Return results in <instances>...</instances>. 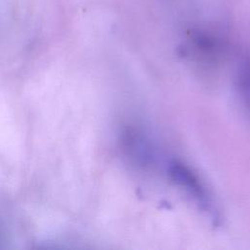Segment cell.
<instances>
[{
    "mask_svg": "<svg viewBox=\"0 0 250 250\" xmlns=\"http://www.w3.org/2000/svg\"><path fill=\"white\" fill-rule=\"evenodd\" d=\"M168 173L175 185L182 188L201 210L209 215H216L208 189L192 169L179 160H173L168 165Z\"/></svg>",
    "mask_w": 250,
    "mask_h": 250,
    "instance_id": "6da1fadb",
    "label": "cell"
},
{
    "mask_svg": "<svg viewBox=\"0 0 250 250\" xmlns=\"http://www.w3.org/2000/svg\"><path fill=\"white\" fill-rule=\"evenodd\" d=\"M237 87L241 100L250 114V58H243L237 68Z\"/></svg>",
    "mask_w": 250,
    "mask_h": 250,
    "instance_id": "3957f363",
    "label": "cell"
},
{
    "mask_svg": "<svg viewBox=\"0 0 250 250\" xmlns=\"http://www.w3.org/2000/svg\"><path fill=\"white\" fill-rule=\"evenodd\" d=\"M124 146L126 153L135 161L146 164L151 160V150L148 143L138 131L126 129L124 132Z\"/></svg>",
    "mask_w": 250,
    "mask_h": 250,
    "instance_id": "7a4b0ae2",
    "label": "cell"
}]
</instances>
